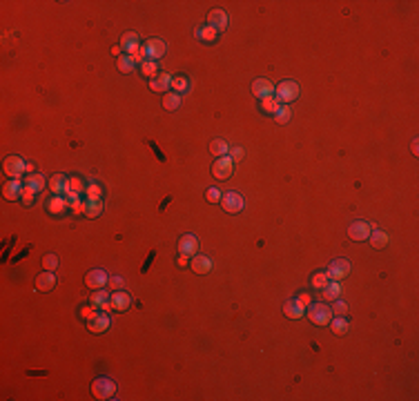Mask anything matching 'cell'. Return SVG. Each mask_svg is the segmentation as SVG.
<instances>
[{
	"instance_id": "cell-49",
	"label": "cell",
	"mask_w": 419,
	"mask_h": 401,
	"mask_svg": "<svg viewBox=\"0 0 419 401\" xmlns=\"http://www.w3.org/2000/svg\"><path fill=\"white\" fill-rule=\"evenodd\" d=\"M297 299H299V301H301V303H303V306H305V308H308V306H310V303H312V301H310V294H299V297H297Z\"/></svg>"
},
{
	"instance_id": "cell-38",
	"label": "cell",
	"mask_w": 419,
	"mask_h": 401,
	"mask_svg": "<svg viewBox=\"0 0 419 401\" xmlns=\"http://www.w3.org/2000/svg\"><path fill=\"white\" fill-rule=\"evenodd\" d=\"M332 317H346L348 314V303H343L341 299H337V301H332Z\"/></svg>"
},
{
	"instance_id": "cell-35",
	"label": "cell",
	"mask_w": 419,
	"mask_h": 401,
	"mask_svg": "<svg viewBox=\"0 0 419 401\" xmlns=\"http://www.w3.org/2000/svg\"><path fill=\"white\" fill-rule=\"evenodd\" d=\"M141 72L145 74V76H149V80H152L154 76H159V63L156 61H145L141 65Z\"/></svg>"
},
{
	"instance_id": "cell-3",
	"label": "cell",
	"mask_w": 419,
	"mask_h": 401,
	"mask_svg": "<svg viewBox=\"0 0 419 401\" xmlns=\"http://www.w3.org/2000/svg\"><path fill=\"white\" fill-rule=\"evenodd\" d=\"M92 394H94V399H112L116 394V383L112 381V379H107V377H98V379H94V383H92Z\"/></svg>"
},
{
	"instance_id": "cell-22",
	"label": "cell",
	"mask_w": 419,
	"mask_h": 401,
	"mask_svg": "<svg viewBox=\"0 0 419 401\" xmlns=\"http://www.w3.org/2000/svg\"><path fill=\"white\" fill-rule=\"evenodd\" d=\"M110 303L116 312H125V310H130V306H132V297L125 290H118V292H112Z\"/></svg>"
},
{
	"instance_id": "cell-31",
	"label": "cell",
	"mask_w": 419,
	"mask_h": 401,
	"mask_svg": "<svg viewBox=\"0 0 419 401\" xmlns=\"http://www.w3.org/2000/svg\"><path fill=\"white\" fill-rule=\"evenodd\" d=\"M65 207H67L65 196H51V199L47 201V210H49L51 214H63Z\"/></svg>"
},
{
	"instance_id": "cell-23",
	"label": "cell",
	"mask_w": 419,
	"mask_h": 401,
	"mask_svg": "<svg viewBox=\"0 0 419 401\" xmlns=\"http://www.w3.org/2000/svg\"><path fill=\"white\" fill-rule=\"evenodd\" d=\"M283 314H286L288 319H301L305 314V306L299 299H290V301L283 303Z\"/></svg>"
},
{
	"instance_id": "cell-5",
	"label": "cell",
	"mask_w": 419,
	"mask_h": 401,
	"mask_svg": "<svg viewBox=\"0 0 419 401\" xmlns=\"http://www.w3.org/2000/svg\"><path fill=\"white\" fill-rule=\"evenodd\" d=\"M232 174H234V160L230 156H221V158L214 160V165H212V176H214V179L228 181Z\"/></svg>"
},
{
	"instance_id": "cell-25",
	"label": "cell",
	"mask_w": 419,
	"mask_h": 401,
	"mask_svg": "<svg viewBox=\"0 0 419 401\" xmlns=\"http://www.w3.org/2000/svg\"><path fill=\"white\" fill-rule=\"evenodd\" d=\"M210 154H212V156H217V158L228 156V154H230L228 141H223V138H214V141H210Z\"/></svg>"
},
{
	"instance_id": "cell-4",
	"label": "cell",
	"mask_w": 419,
	"mask_h": 401,
	"mask_svg": "<svg viewBox=\"0 0 419 401\" xmlns=\"http://www.w3.org/2000/svg\"><path fill=\"white\" fill-rule=\"evenodd\" d=\"M110 325H112L110 314L103 312V310H96L92 317L87 319V330H89V332H94V334H103V332H107V330H110Z\"/></svg>"
},
{
	"instance_id": "cell-32",
	"label": "cell",
	"mask_w": 419,
	"mask_h": 401,
	"mask_svg": "<svg viewBox=\"0 0 419 401\" xmlns=\"http://www.w3.org/2000/svg\"><path fill=\"white\" fill-rule=\"evenodd\" d=\"M116 67L121 69L123 74H132V72H134V67H136V63H134V58H132V56L123 53V56H118V58H116Z\"/></svg>"
},
{
	"instance_id": "cell-36",
	"label": "cell",
	"mask_w": 419,
	"mask_h": 401,
	"mask_svg": "<svg viewBox=\"0 0 419 401\" xmlns=\"http://www.w3.org/2000/svg\"><path fill=\"white\" fill-rule=\"evenodd\" d=\"M290 116H292L290 107H288V105H281V107L277 109V114H275V121H277V123H281V125H286V123H290Z\"/></svg>"
},
{
	"instance_id": "cell-30",
	"label": "cell",
	"mask_w": 419,
	"mask_h": 401,
	"mask_svg": "<svg viewBox=\"0 0 419 401\" xmlns=\"http://www.w3.org/2000/svg\"><path fill=\"white\" fill-rule=\"evenodd\" d=\"M330 330L335 334H346L348 330H350V323H348V319L346 317H335V319H330Z\"/></svg>"
},
{
	"instance_id": "cell-15",
	"label": "cell",
	"mask_w": 419,
	"mask_h": 401,
	"mask_svg": "<svg viewBox=\"0 0 419 401\" xmlns=\"http://www.w3.org/2000/svg\"><path fill=\"white\" fill-rule=\"evenodd\" d=\"M47 185H49V192L54 196H65L67 192H72L69 190V179L65 174H54Z\"/></svg>"
},
{
	"instance_id": "cell-41",
	"label": "cell",
	"mask_w": 419,
	"mask_h": 401,
	"mask_svg": "<svg viewBox=\"0 0 419 401\" xmlns=\"http://www.w3.org/2000/svg\"><path fill=\"white\" fill-rule=\"evenodd\" d=\"M65 201H67V207H72L74 212H76L78 207H80V194H78V192H67Z\"/></svg>"
},
{
	"instance_id": "cell-28",
	"label": "cell",
	"mask_w": 419,
	"mask_h": 401,
	"mask_svg": "<svg viewBox=\"0 0 419 401\" xmlns=\"http://www.w3.org/2000/svg\"><path fill=\"white\" fill-rule=\"evenodd\" d=\"M45 185H47V181H45L42 174H29L25 179V187H29V190H34V192L45 190Z\"/></svg>"
},
{
	"instance_id": "cell-9",
	"label": "cell",
	"mask_w": 419,
	"mask_h": 401,
	"mask_svg": "<svg viewBox=\"0 0 419 401\" xmlns=\"http://www.w3.org/2000/svg\"><path fill=\"white\" fill-rule=\"evenodd\" d=\"M326 274H328V279H330V281H341V279H346V276L350 274V261H346V259H337V261H332L330 267L326 270Z\"/></svg>"
},
{
	"instance_id": "cell-13",
	"label": "cell",
	"mask_w": 419,
	"mask_h": 401,
	"mask_svg": "<svg viewBox=\"0 0 419 401\" xmlns=\"http://www.w3.org/2000/svg\"><path fill=\"white\" fill-rule=\"evenodd\" d=\"M23 190H25V181L20 179H9L7 183L3 185V196L5 201H18L23 196Z\"/></svg>"
},
{
	"instance_id": "cell-16",
	"label": "cell",
	"mask_w": 419,
	"mask_h": 401,
	"mask_svg": "<svg viewBox=\"0 0 419 401\" xmlns=\"http://www.w3.org/2000/svg\"><path fill=\"white\" fill-rule=\"evenodd\" d=\"M373 225L366 221H354L350 227H348V237H350L352 241H366L370 237V232H373Z\"/></svg>"
},
{
	"instance_id": "cell-45",
	"label": "cell",
	"mask_w": 419,
	"mask_h": 401,
	"mask_svg": "<svg viewBox=\"0 0 419 401\" xmlns=\"http://www.w3.org/2000/svg\"><path fill=\"white\" fill-rule=\"evenodd\" d=\"M205 199L210 203H221V192H219L217 187H210V190L205 192Z\"/></svg>"
},
{
	"instance_id": "cell-50",
	"label": "cell",
	"mask_w": 419,
	"mask_h": 401,
	"mask_svg": "<svg viewBox=\"0 0 419 401\" xmlns=\"http://www.w3.org/2000/svg\"><path fill=\"white\" fill-rule=\"evenodd\" d=\"M410 149H412V154H415V156L419 154V141H417V138H415V141L410 143Z\"/></svg>"
},
{
	"instance_id": "cell-6",
	"label": "cell",
	"mask_w": 419,
	"mask_h": 401,
	"mask_svg": "<svg viewBox=\"0 0 419 401\" xmlns=\"http://www.w3.org/2000/svg\"><path fill=\"white\" fill-rule=\"evenodd\" d=\"M3 169H5V174L9 176V179H20L25 172H27V163L20 156H16V154H12V156H7L5 158V163H3Z\"/></svg>"
},
{
	"instance_id": "cell-29",
	"label": "cell",
	"mask_w": 419,
	"mask_h": 401,
	"mask_svg": "<svg viewBox=\"0 0 419 401\" xmlns=\"http://www.w3.org/2000/svg\"><path fill=\"white\" fill-rule=\"evenodd\" d=\"M181 107V94L176 92H168L163 96V109L165 111H176Z\"/></svg>"
},
{
	"instance_id": "cell-7",
	"label": "cell",
	"mask_w": 419,
	"mask_h": 401,
	"mask_svg": "<svg viewBox=\"0 0 419 401\" xmlns=\"http://www.w3.org/2000/svg\"><path fill=\"white\" fill-rule=\"evenodd\" d=\"M143 49H145L147 61H156L159 63V58H163L165 51H168V45H165V40H161V38H149V40H145Z\"/></svg>"
},
{
	"instance_id": "cell-12",
	"label": "cell",
	"mask_w": 419,
	"mask_h": 401,
	"mask_svg": "<svg viewBox=\"0 0 419 401\" xmlns=\"http://www.w3.org/2000/svg\"><path fill=\"white\" fill-rule=\"evenodd\" d=\"M107 281H110V276H107V272L100 270V267L89 270L87 276H85V285L92 288V290H103V288L107 285Z\"/></svg>"
},
{
	"instance_id": "cell-48",
	"label": "cell",
	"mask_w": 419,
	"mask_h": 401,
	"mask_svg": "<svg viewBox=\"0 0 419 401\" xmlns=\"http://www.w3.org/2000/svg\"><path fill=\"white\" fill-rule=\"evenodd\" d=\"M94 308H96V306H92V308H83V310H80V317H83V319H89V317H92V314L96 312Z\"/></svg>"
},
{
	"instance_id": "cell-21",
	"label": "cell",
	"mask_w": 419,
	"mask_h": 401,
	"mask_svg": "<svg viewBox=\"0 0 419 401\" xmlns=\"http://www.w3.org/2000/svg\"><path fill=\"white\" fill-rule=\"evenodd\" d=\"M149 89L152 92H159V94H165L172 89V76L165 72H159V76H154L149 80Z\"/></svg>"
},
{
	"instance_id": "cell-24",
	"label": "cell",
	"mask_w": 419,
	"mask_h": 401,
	"mask_svg": "<svg viewBox=\"0 0 419 401\" xmlns=\"http://www.w3.org/2000/svg\"><path fill=\"white\" fill-rule=\"evenodd\" d=\"M190 265H192V272H196V274H210L212 272V261H210V256H203V254L192 256Z\"/></svg>"
},
{
	"instance_id": "cell-33",
	"label": "cell",
	"mask_w": 419,
	"mask_h": 401,
	"mask_svg": "<svg viewBox=\"0 0 419 401\" xmlns=\"http://www.w3.org/2000/svg\"><path fill=\"white\" fill-rule=\"evenodd\" d=\"M279 107H281V103H279L275 96H268V98H263V100H261V111H266V114H272V116H275Z\"/></svg>"
},
{
	"instance_id": "cell-40",
	"label": "cell",
	"mask_w": 419,
	"mask_h": 401,
	"mask_svg": "<svg viewBox=\"0 0 419 401\" xmlns=\"http://www.w3.org/2000/svg\"><path fill=\"white\" fill-rule=\"evenodd\" d=\"M185 89H187V78H185V76H176V78H172V92L183 94Z\"/></svg>"
},
{
	"instance_id": "cell-39",
	"label": "cell",
	"mask_w": 419,
	"mask_h": 401,
	"mask_svg": "<svg viewBox=\"0 0 419 401\" xmlns=\"http://www.w3.org/2000/svg\"><path fill=\"white\" fill-rule=\"evenodd\" d=\"M56 267H58V256L56 254H45V256H42V270L56 272Z\"/></svg>"
},
{
	"instance_id": "cell-42",
	"label": "cell",
	"mask_w": 419,
	"mask_h": 401,
	"mask_svg": "<svg viewBox=\"0 0 419 401\" xmlns=\"http://www.w3.org/2000/svg\"><path fill=\"white\" fill-rule=\"evenodd\" d=\"M69 190L78 192V194H83V192L87 190V185L83 183V179H78V176H72V179H69Z\"/></svg>"
},
{
	"instance_id": "cell-8",
	"label": "cell",
	"mask_w": 419,
	"mask_h": 401,
	"mask_svg": "<svg viewBox=\"0 0 419 401\" xmlns=\"http://www.w3.org/2000/svg\"><path fill=\"white\" fill-rule=\"evenodd\" d=\"M221 207L230 214H239L245 207V199L236 192H228V194H221Z\"/></svg>"
},
{
	"instance_id": "cell-27",
	"label": "cell",
	"mask_w": 419,
	"mask_h": 401,
	"mask_svg": "<svg viewBox=\"0 0 419 401\" xmlns=\"http://www.w3.org/2000/svg\"><path fill=\"white\" fill-rule=\"evenodd\" d=\"M321 294H324L326 301H337V299L341 297V285H339V281H328V283H326V288L321 290Z\"/></svg>"
},
{
	"instance_id": "cell-34",
	"label": "cell",
	"mask_w": 419,
	"mask_h": 401,
	"mask_svg": "<svg viewBox=\"0 0 419 401\" xmlns=\"http://www.w3.org/2000/svg\"><path fill=\"white\" fill-rule=\"evenodd\" d=\"M196 38L203 40V42H214V40H217V31H214L210 25L198 27V29H196Z\"/></svg>"
},
{
	"instance_id": "cell-1",
	"label": "cell",
	"mask_w": 419,
	"mask_h": 401,
	"mask_svg": "<svg viewBox=\"0 0 419 401\" xmlns=\"http://www.w3.org/2000/svg\"><path fill=\"white\" fill-rule=\"evenodd\" d=\"M299 96H301V87H299V83H294V80H283V83H279L275 87V98L281 105L292 103Z\"/></svg>"
},
{
	"instance_id": "cell-20",
	"label": "cell",
	"mask_w": 419,
	"mask_h": 401,
	"mask_svg": "<svg viewBox=\"0 0 419 401\" xmlns=\"http://www.w3.org/2000/svg\"><path fill=\"white\" fill-rule=\"evenodd\" d=\"M56 288V274L49 270H42L38 276H36V290L38 292H51Z\"/></svg>"
},
{
	"instance_id": "cell-10",
	"label": "cell",
	"mask_w": 419,
	"mask_h": 401,
	"mask_svg": "<svg viewBox=\"0 0 419 401\" xmlns=\"http://www.w3.org/2000/svg\"><path fill=\"white\" fill-rule=\"evenodd\" d=\"M141 38H138L136 31H125V34L121 36V49L127 53V56H136L138 51H141Z\"/></svg>"
},
{
	"instance_id": "cell-37",
	"label": "cell",
	"mask_w": 419,
	"mask_h": 401,
	"mask_svg": "<svg viewBox=\"0 0 419 401\" xmlns=\"http://www.w3.org/2000/svg\"><path fill=\"white\" fill-rule=\"evenodd\" d=\"M328 281H330V279H328V274H326V272H317V274L312 276V279H310V283H312V288H315V290H324Z\"/></svg>"
},
{
	"instance_id": "cell-52",
	"label": "cell",
	"mask_w": 419,
	"mask_h": 401,
	"mask_svg": "<svg viewBox=\"0 0 419 401\" xmlns=\"http://www.w3.org/2000/svg\"><path fill=\"white\" fill-rule=\"evenodd\" d=\"M179 265H187V256H179Z\"/></svg>"
},
{
	"instance_id": "cell-44",
	"label": "cell",
	"mask_w": 419,
	"mask_h": 401,
	"mask_svg": "<svg viewBox=\"0 0 419 401\" xmlns=\"http://www.w3.org/2000/svg\"><path fill=\"white\" fill-rule=\"evenodd\" d=\"M85 194H87V199H103V190H100L98 185H87V190H85Z\"/></svg>"
},
{
	"instance_id": "cell-18",
	"label": "cell",
	"mask_w": 419,
	"mask_h": 401,
	"mask_svg": "<svg viewBox=\"0 0 419 401\" xmlns=\"http://www.w3.org/2000/svg\"><path fill=\"white\" fill-rule=\"evenodd\" d=\"M110 299H112V294H110V290H94L92 292V297H89V303L92 306H96L98 310H103V312H110V310H114L112 308V303H110Z\"/></svg>"
},
{
	"instance_id": "cell-2",
	"label": "cell",
	"mask_w": 419,
	"mask_h": 401,
	"mask_svg": "<svg viewBox=\"0 0 419 401\" xmlns=\"http://www.w3.org/2000/svg\"><path fill=\"white\" fill-rule=\"evenodd\" d=\"M305 314H308V319L312 321L315 325H328L332 319V310L326 306V303H310L308 308H305Z\"/></svg>"
},
{
	"instance_id": "cell-14",
	"label": "cell",
	"mask_w": 419,
	"mask_h": 401,
	"mask_svg": "<svg viewBox=\"0 0 419 401\" xmlns=\"http://www.w3.org/2000/svg\"><path fill=\"white\" fill-rule=\"evenodd\" d=\"M198 252V239L196 234H183V237L179 239V254L181 256H187V259H192Z\"/></svg>"
},
{
	"instance_id": "cell-43",
	"label": "cell",
	"mask_w": 419,
	"mask_h": 401,
	"mask_svg": "<svg viewBox=\"0 0 419 401\" xmlns=\"http://www.w3.org/2000/svg\"><path fill=\"white\" fill-rule=\"evenodd\" d=\"M107 288H110V290H114V292H118V290H123V288H125V281H123L121 276H110V281H107Z\"/></svg>"
},
{
	"instance_id": "cell-47",
	"label": "cell",
	"mask_w": 419,
	"mask_h": 401,
	"mask_svg": "<svg viewBox=\"0 0 419 401\" xmlns=\"http://www.w3.org/2000/svg\"><path fill=\"white\" fill-rule=\"evenodd\" d=\"M34 194H36L34 190H29V187H25V190H23V196H20V199H23V203H25V205H31V203H34Z\"/></svg>"
},
{
	"instance_id": "cell-11",
	"label": "cell",
	"mask_w": 419,
	"mask_h": 401,
	"mask_svg": "<svg viewBox=\"0 0 419 401\" xmlns=\"http://www.w3.org/2000/svg\"><path fill=\"white\" fill-rule=\"evenodd\" d=\"M207 25L212 27L214 31H225L228 29V25H230V16L228 12H223V9H212V12L207 14Z\"/></svg>"
},
{
	"instance_id": "cell-51",
	"label": "cell",
	"mask_w": 419,
	"mask_h": 401,
	"mask_svg": "<svg viewBox=\"0 0 419 401\" xmlns=\"http://www.w3.org/2000/svg\"><path fill=\"white\" fill-rule=\"evenodd\" d=\"M121 51H123V49H121V45H114V47H112V53H114L116 58H118V56H123Z\"/></svg>"
},
{
	"instance_id": "cell-26",
	"label": "cell",
	"mask_w": 419,
	"mask_h": 401,
	"mask_svg": "<svg viewBox=\"0 0 419 401\" xmlns=\"http://www.w3.org/2000/svg\"><path fill=\"white\" fill-rule=\"evenodd\" d=\"M368 241H370V245H373L375 250H384L386 245H388L390 237L386 232H381V230H373V232H370V237H368Z\"/></svg>"
},
{
	"instance_id": "cell-46",
	"label": "cell",
	"mask_w": 419,
	"mask_h": 401,
	"mask_svg": "<svg viewBox=\"0 0 419 401\" xmlns=\"http://www.w3.org/2000/svg\"><path fill=\"white\" fill-rule=\"evenodd\" d=\"M228 156L236 163V160H241V158L245 156V152H243V147H230V154H228Z\"/></svg>"
},
{
	"instance_id": "cell-17",
	"label": "cell",
	"mask_w": 419,
	"mask_h": 401,
	"mask_svg": "<svg viewBox=\"0 0 419 401\" xmlns=\"http://www.w3.org/2000/svg\"><path fill=\"white\" fill-rule=\"evenodd\" d=\"M105 210V203H103V199H87L85 203H80V207H78V214L83 212L85 216H89V218H96L98 216L100 212Z\"/></svg>"
},
{
	"instance_id": "cell-19",
	"label": "cell",
	"mask_w": 419,
	"mask_h": 401,
	"mask_svg": "<svg viewBox=\"0 0 419 401\" xmlns=\"http://www.w3.org/2000/svg\"><path fill=\"white\" fill-rule=\"evenodd\" d=\"M252 94H254L259 100L268 98V96H275V85H272L268 78H256L254 83H252Z\"/></svg>"
}]
</instances>
